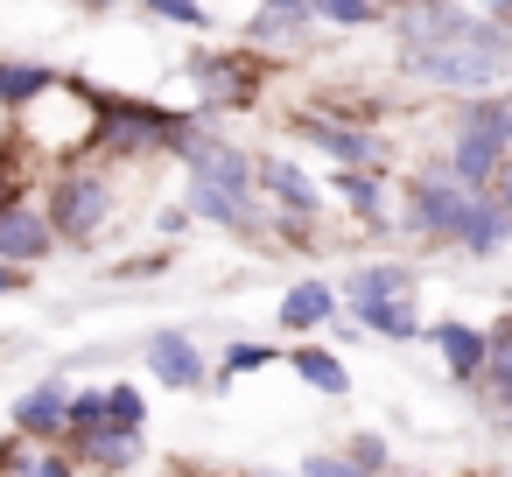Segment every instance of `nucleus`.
I'll use <instances>...</instances> for the list:
<instances>
[{"label": "nucleus", "instance_id": "obj_13", "mask_svg": "<svg viewBox=\"0 0 512 477\" xmlns=\"http://www.w3.org/2000/svg\"><path fill=\"white\" fill-rule=\"evenodd\" d=\"M64 414H71V393H64V379H50V386H36V393H29V400L15 407V421H22L29 435H50V428H57Z\"/></svg>", "mask_w": 512, "mask_h": 477}, {"label": "nucleus", "instance_id": "obj_36", "mask_svg": "<svg viewBox=\"0 0 512 477\" xmlns=\"http://www.w3.org/2000/svg\"><path fill=\"white\" fill-rule=\"evenodd\" d=\"M379 8H393V0H379Z\"/></svg>", "mask_w": 512, "mask_h": 477}, {"label": "nucleus", "instance_id": "obj_26", "mask_svg": "<svg viewBox=\"0 0 512 477\" xmlns=\"http://www.w3.org/2000/svg\"><path fill=\"white\" fill-rule=\"evenodd\" d=\"M71 421H85V428L106 421V393H78V400H71Z\"/></svg>", "mask_w": 512, "mask_h": 477}, {"label": "nucleus", "instance_id": "obj_24", "mask_svg": "<svg viewBox=\"0 0 512 477\" xmlns=\"http://www.w3.org/2000/svg\"><path fill=\"white\" fill-rule=\"evenodd\" d=\"M106 414H120V421H141V393H134V386H113V393H106Z\"/></svg>", "mask_w": 512, "mask_h": 477}, {"label": "nucleus", "instance_id": "obj_33", "mask_svg": "<svg viewBox=\"0 0 512 477\" xmlns=\"http://www.w3.org/2000/svg\"><path fill=\"white\" fill-rule=\"evenodd\" d=\"M267 8H302V0H267Z\"/></svg>", "mask_w": 512, "mask_h": 477}, {"label": "nucleus", "instance_id": "obj_35", "mask_svg": "<svg viewBox=\"0 0 512 477\" xmlns=\"http://www.w3.org/2000/svg\"><path fill=\"white\" fill-rule=\"evenodd\" d=\"M505 421H512V400H505Z\"/></svg>", "mask_w": 512, "mask_h": 477}, {"label": "nucleus", "instance_id": "obj_16", "mask_svg": "<svg viewBox=\"0 0 512 477\" xmlns=\"http://www.w3.org/2000/svg\"><path fill=\"white\" fill-rule=\"evenodd\" d=\"M43 92H57V78L43 64H0V106H29Z\"/></svg>", "mask_w": 512, "mask_h": 477}, {"label": "nucleus", "instance_id": "obj_5", "mask_svg": "<svg viewBox=\"0 0 512 477\" xmlns=\"http://www.w3.org/2000/svg\"><path fill=\"white\" fill-rule=\"evenodd\" d=\"M470 183H456V176H421L414 183V225L421 232H449V239H463V225H470Z\"/></svg>", "mask_w": 512, "mask_h": 477}, {"label": "nucleus", "instance_id": "obj_34", "mask_svg": "<svg viewBox=\"0 0 512 477\" xmlns=\"http://www.w3.org/2000/svg\"><path fill=\"white\" fill-rule=\"evenodd\" d=\"M0 288H15V274H8V267H0Z\"/></svg>", "mask_w": 512, "mask_h": 477}, {"label": "nucleus", "instance_id": "obj_27", "mask_svg": "<svg viewBox=\"0 0 512 477\" xmlns=\"http://www.w3.org/2000/svg\"><path fill=\"white\" fill-rule=\"evenodd\" d=\"M148 8H155V15H169V22H204L197 0H148Z\"/></svg>", "mask_w": 512, "mask_h": 477}, {"label": "nucleus", "instance_id": "obj_14", "mask_svg": "<svg viewBox=\"0 0 512 477\" xmlns=\"http://www.w3.org/2000/svg\"><path fill=\"white\" fill-rule=\"evenodd\" d=\"M358 316H365V330H379V337H414V309H407V295H365Z\"/></svg>", "mask_w": 512, "mask_h": 477}, {"label": "nucleus", "instance_id": "obj_3", "mask_svg": "<svg viewBox=\"0 0 512 477\" xmlns=\"http://www.w3.org/2000/svg\"><path fill=\"white\" fill-rule=\"evenodd\" d=\"M505 141H512V99H463L449 176L470 183V190H484V183L505 169Z\"/></svg>", "mask_w": 512, "mask_h": 477}, {"label": "nucleus", "instance_id": "obj_12", "mask_svg": "<svg viewBox=\"0 0 512 477\" xmlns=\"http://www.w3.org/2000/svg\"><path fill=\"white\" fill-rule=\"evenodd\" d=\"M148 365H155V379H169V386H197V351H190V337H155L148 344Z\"/></svg>", "mask_w": 512, "mask_h": 477}, {"label": "nucleus", "instance_id": "obj_9", "mask_svg": "<svg viewBox=\"0 0 512 477\" xmlns=\"http://www.w3.org/2000/svg\"><path fill=\"white\" fill-rule=\"evenodd\" d=\"M463 29V15L449 8V0H421V8L407 15V57H421V50H435V43H449Z\"/></svg>", "mask_w": 512, "mask_h": 477}, {"label": "nucleus", "instance_id": "obj_32", "mask_svg": "<svg viewBox=\"0 0 512 477\" xmlns=\"http://www.w3.org/2000/svg\"><path fill=\"white\" fill-rule=\"evenodd\" d=\"M484 8H491V15H512V0H484Z\"/></svg>", "mask_w": 512, "mask_h": 477}, {"label": "nucleus", "instance_id": "obj_18", "mask_svg": "<svg viewBox=\"0 0 512 477\" xmlns=\"http://www.w3.org/2000/svg\"><path fill=\"white\" fill-rule=\"evenodd\" d=\"M407 267H358L351 274V302H365V295H407Z\"/></svg>", "mask_w": 512, "mask_h": 477}, {"label": "nucleus", "instance_id": "obj_17", "mask_svg": "<svg viewBox=\"0 0 512 477\" xmlns=\"http://www.w3.org/2000/svg\"><path fill=\"white\" fill-rule=\"evenodd\" d=\"M260 176H267V190H274V197H281L295 218H309V211H316V190H309V176H302L295 162H267Z\"/></svg>", "mask_w": 512, "mask_h": 477}, {"label": "nucleus", "instance_id": "obj_8", "mask_svg": "<svg viewBox=\"0 0 512 477\" xmlns=\"http://www.w3.org/2000/svg\"><path fill=\"white\" fill-rule=\"evenodd\" d=\"M50 246V218L29 204H0V260H36Z\"/></svg>", "mask_w": 512, "mask_h": 477}, {"label": "nucleus", "instance_id": "obj_10", "mask_svg": "<svg viewBox=\"0 0 512 477\" xmlns=\"http://www.w3.org/2000/svg\"><path fill=\"white\" fill-rule=\"evenodd\" d=\"M302 134H309L330 162H379V141H372V134H351V127H330V120H302Z\"/></svg>", "mask_w": 512, "mask_h": 477}, {"label": "nucleus", "instance_id": "obj_1", "mask_svg": "<svg viewBox=\"0 0 512 477\" xmlns=\"http://www.w3.org/2000/svg\"><path fill=\"white\" fill-rule=\"evenodd\" d=\"M190 162V204L204 218H225V225H246L253 218V162L239 148H218V141H183L176 148Z\"/></svg>", "mask_w": 512, "mask_h": 477}, {"label": "nucleus", "instance_id": "obj_25", "mask_svg": "<svg viewBox=\"0 0 512 477\" xmlns=\"http://www.w3.org/2000/svg\"><path fill=\"white\" fill-rule=\"evenodd\" d=\"M302 477H358V463H344V456H309Z\"/></svg>", "mask_w": 512, "mask_h": 477}, {"label": "nucleus", "instance_id": "obj_11", "mask_svg": "<svg viewBox=\"0 0 512 477\" xmlns=\"http://www.w3.org/2000/svg\"><path fill=\"white\" fill-rule=\"evenodd\" d=\"M330 309H337V295H330L323 281H302V288L281 295V323H288V330H316Z\"/></svg>", "mask_w": 512, "mask_h": 477}, {"label": "nucleus", "instance_id": "obj_23", "mask_svg": "<svg viewBox=\"0 0 512 477\" xmlns=\"http://www.w3.org/2000/svg\"><path fill=\"white\" fill-rule=\"evenodd\" d=\"M92 449H99V463H134V428H120V435H99Z\"/></svg>", "mask_w": 512, "mask_h": 477}, {"label": "nucleus", "instance_id": "obj_28", "mask_svg": "<svg viewBox=\"0 0 512 477\" xmlns=\"http://www.w3.org/2000/svg\"><path fill=\"white\" fill-rule=\"evenodd\" d=\"M225 365H232V372H253V365H267V351H260V344H239Z\"/></svg>", "mask_w": 512, "mask_h": 477}, {"label": "nucleus", "instance_id": "obj_31", "mask_svg": "<svg viewBox=\"0 0 512 477\" xmlns=\"http://www.w3.org/2000/svg\"><path fill=\"white\" fill-rule=\"evenodd\" d=\"M491 344H498V351H512V316L498 323V337H491Z\"/></svg>", "mask_w": 512, "mask_h": 477}, {"label": "nucleus", "instance_id": "obj_7", "mask_svg": "<svg viewBox=\"0 0 512 477\" xmlns=\"http://www.w3.org/2000/svg\"><path fill=\"white\" fill-rule=\"evenodd\" d=\"M505 239H512V169L491 176V190L470 204V225H463V246H470V253H491V246H505Z\"/></svg>", "mask_w": 512, "mask_h": 477}, {"label": "nucleus", "instance_id": "obj_4", "mask_svg": "<svg viewBox=\"0 0 512 477\" xmlns=\"http://www.w3.org/2000/svg\"><path fill=\"white\" fill-rule=\"evenodd\" d=\"M190 134H183V120H169V113H155V106H113L106 113V127H99V148H113V155H148V148H183Z\"/></svg>", "mask_w": 512, "mask_h": 477}, {"label": "nucleus", "instance_id": "obj_30", "mask_svg": "<svg viewBox=\"0 0 512 477\" xmlns=\"http://www.w3.org/2000/svg\"><path fill=\"white\" fill-rule=\"evenodd\" d=\"M29 477H71V470H64V463H36Z\"/></svg>", "mask_w": 512, "mask_h": 477}, {"label": "nucleus", "instance_id": "obj_22", "mask_svg": "<svg viewBox=\"0 0 512 477\" xmlns=\"http://www.w3.org/2000/svg\"><path fill=\"white\" fill-rule=\"evenodd\" d=\"M204 85H211V99H246V71H239V64H218V71H204Z\"/></svg>", "mask_w": 512, "mask_h": 477}, {"label": "nucleus", "instance_id": "obj_15", "mask_svg": "<svg viewBox=\"0 0 512 477\" xmlns=\"http://www.w3.org/2000/svg\"><path fill=\"white\" fill-rule=\"evenodd\" d=\"M435 344H442V358H449L463 379H470V372H484V358H491V344H484L477 330H463V323H442V330H435Z\"/></svg>", "mask_w": 512, "mask_h": 477}, {"label": "nucleus", "instance_id": "obj_19", "mask_svg": "<svg viewBox=\"0 0 512 477\" xmlns=\"http://www.w3.org/2000/svg\"><path fill=\"white\" fill-rule=\"evenodd\" d=\"M295 372L316 386V393H344V365L330 351H295Z\"/></svg>", "mask_w": 512, "mask_h": 477}, {"label": "nucleus", "instance_id": "obj_2", "mask_svg": "<svg viewBox=\"0 0 512 477\" xmlns=\"http://www.w3.org/2000/svg\"><path fill=\"white\" fill-rule=\"evenodd\" d=\"M421 78H435V85H449V92H484V85H498V71H505V36L491 29V22H463L449 43H435V50H421V57H407Z\"/></svg>", "mask_w": 512, "mask_h": 477}, {"label": "nucleus", "instance_id": "obj_20", "mask_svg": "<svg viewBox=\"0 0 512 477\" xmlns=\"http://www.w3.org/2000/svg\"><path fill=\"white\" fill-rule=\"evenodd\" d=\"M309 8H316L323 22H344V29H358V22H379V0H309Z\"/></svg>", "mask_w": 512, "mask_h": 477}, {"label": "nucleus", "instance_id": "obj_29", "mask_svg": "<svg viewBox=\"0 0 512 477\" xmlns=\"http://www.w3.org/2000/svg\"><path fill=\"white\" fill-rule=\"evenodd\" d=\"M337 190H344V197H351V204H365V211H372V183H365V176H344V183H337Z\"/></svg>", "mask_w": 512, "mask_h": 477}, {"label": "nucleus", "instance_id": "obj_21", "mask_svg": "<svg viewBox=\"0 0 512 477\" xmlns=\"http://www.w3.org/2000/svg\"><path fill=\"white\" fill-rule=\"evenodd\" d=\"M302 29V15L295 8H260V22H253V43H288Z\"/></svg>", "mask_w": 512, "mask_h": 477}, {"label": "nucleus", "instance_id": "obj_6", "mask_svg": "<svg viewBox=\"0 0 512 477\" xmlns=\"http://www.w3.org/2000/svg\"><path fill=\"white\" fill-rule=\"evenodd\" d=\"M106 211H113V190H106V176H64L57 183V232H71V239H92L99 225H106Z\"/></svg>", "mask_w": 512, "mask_h": 477}]
</instances>
